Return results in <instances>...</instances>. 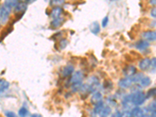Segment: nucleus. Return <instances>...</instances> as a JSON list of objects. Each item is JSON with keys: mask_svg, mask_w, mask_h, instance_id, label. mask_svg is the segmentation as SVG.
<instances>
[{"mask_svg": "<svg viewBox=\"0 0 156 117\" xmlns=\"http://www.w3.org/2000/svg\"><path fill=\"white\" fill-rule=\"evenodd\" d=\"M132 80L131 78L130 77H126V78H123V79H121L120 81H119V86L121 88H129L130 87L131 85H132Z\"/></svg>", "mask_w": 156, "mask_h": 117, "instance_id": "nucleus-5", "label": "nucleus"}, {"mask_svg": "<svg viewBox=\"0 0 156 117\" xmlns=\"http://www.w3.org/2000/svg\"><path fill=\"white\" fill-rule=\"evenodd\" d=\"M145 76L143 73H136V74H134L132 77H131V80L132 81H134V82H140L141 80Z\"/></svg>", "mask_w": 156, "mask_h": 117, "instance_id": "nucleus-23", "label": "nucleus"}, {"mask_svg": "<svg viewBox=\"0 0 156 117\" xmlns=\"http://www.w3.org/2000/svg\"><path fill=\"white\" fill-rule=\"evenodd\" d=\"M151 66V60L148 58H143L139 63V67L141 70H145L148 69V67Z\"/></svg>", "mask_w": 156, "mask_h": 117, "instance_id": "nucleus-11", "label": "nucleus"}, {"mask_svg": "<svg viewBox=\"0 0 156 117\" xmlns=\"http://www.w3.org/2000/svg\"><path fill=\"white\" fill-rule=\"evenodd\" d=\"M111 112L112 109L109 106H106V107H104L103 109L102 110L99 115H100V117H108L109 115L111 114Z\"/></svg>", "mask_w": 156, "mask_h": 117, "instance_id": "nucleus-17", "label": "nucleus"}, {"mask_svg": "<svg viewBox=\"0 0 156 117\" xmlns=\"http://www.w3.org/2000/svg\"><path fill=\"white\" fill-rule=\"evenodd\" d=\"M143 38L148 41H155L156 40V32L152 31H145L143 33Z\"/></svg>", "mask_w": 156, "mask_h": 117, "instance_id": "nucleus-8", "label": "nucleus"}, {"mask_svg": "<svg viewBox=\"0 0 156 117\" xmlns=\"http://www.w3.org/2000/svg\"><path fill=\"white\" fill-rule=\"evenodd\" d=\"M34 1H36V0H27V1H26V3H27V4H31V3H33Z\"/></svg>", "mask_w": 156, "mask_h": 117, "instance_id": "nucleus-35", "label": "nucleus"}, {"mask_svg": "<svg viewBox=\"0 0 156 117\" xmlns=\"http://www.w3.org/2000/svg\"><path fill=\"white\" fill-rule=\"evenodd\" d=\"M151 66L153 68H156V58H153L151 60Z\"/></svg>", "mask_w": 156, "mask_h": 117, "instance_id": "nucleus-33", "label": "nucleus"}, {"mask_svg": "<svg viewBox=\"0 0 156 117\" xmlns=\"http://www.w3.org/2000/svg\"><path fill=\"white\" fill-rule=\"evenodd\" d=\"M90 31L94 34H98L100 32V25H99V24L97 21L92 23L90 25Z\"/></svg>", "mask_w": 156, "mask_h": 117, "instance_id": "nucleus-13", "label": "nucleus"}, {"mask_svg": "<svg viewBox=\"0 0 156 117\" xmlns=\"http://www.w3.org/2000/svg\"><path fill=\"white\" fill-rule=\"evenodd\" d=\"M151 117H156V111L153 112H152V115H151Z\"/></svg>", "mask_w": 156, "mask_h": 117, "instance_id": "nucleus-39", "label": "nucleus"}, {"mask_svg": "<svg viewBox=\"0 0 156 117\" xmlns=\"http://www.w3.org/2000/svg\"><path fill=\"white\" fill-rule=\"evenodd\" d=\"M19 0H5L4 5L9 8H16L19 4Z\"/></svg>", "mask_w": 156, "mask_h": 117, "instance_id": "nucleus-15", "label": "nucleus"}, {"mask_svg": "<svg viewBox=\"0 0 156 117\" xmlns=\"http://www.w3.org/2000/svg\"><path fill=\"white\" fill-rule=\"evenodd\" d=\"M103 87L106 89H111L112 87V82L109 80H106V81H104Z\"/></svg>", "mask_w": 156, "mask_h": 117, "instance_id": "nucleus-25", "label": "nucleus"}, {"mask_svg": "<svg viewBox=\"0 0 156 117\" xmlns=\"http://www.w3.org/2000/svg\"><path fill=\"white\" fill-rule=\"evenodd\" d=\"M131 113H132V116L134 117H141L144 114V112L139 107H135L132 109Z\"/></svg>", "mask_w": 156, "mask_h": 117, "instance_id": "nucleus-16", "label": "nucleus"}, {"mask_svg": "<svg viewBox=\"0 0 156 117\" xmlns=\"http://www.w3.org/2000/svg\"><path fill=\"white\" fill-rule=\"evenodd\" d=\"M31 117H42V116H41V115L40 114H33V115H31Z\"/></svg>", "mask_w": 156, "mask_h": 117, "instance_id": "nucleus-36", "label": "nucleus"}, {"mask_svg": "<svg viewBox=\"0 0 156 117\" xmlns=\"http://www.w3.org/2000/svg\"><path fill=\"white\" fill-rule=\"evenodd\" d=\"M122 117H133L131 112L125 111L122 113Z\"/></svg>", "mask_w": 156, "mask_h": 117, "instance_id": "nucleus-31", "label": "nucleus"}, {"mask_svg": "<svg viewBox=\"0 0 156 117\" xmlns=\"http://www.w3.org/2000/svg\"><path fill=\"white\" fill-rule=\"evenodd\" d=\"M151 16L154 18H156V8H153L151 10Z\"/></svg>", "mask_w": 156, "mask_h": 117, "instance_id": "nucleus-34", "label": "nucleus"}, {"mask_svg": "<svg viewBox=\"0 0 156 117\" xmlns=\"http://www.w3.org/2000/svg\"><path fill=\"white\" fill-rule=\"evenodd\" d=\"M84 79V73L81 71H76L72 74V77L70 79V84H74V83H79L82 82Z\"/></svg>", "mask_w": 156, "mask_h": 117, "instance_id": "nucleus-3", "label": "nucleus"}, {"mask_svg": "<svg viewBox=\"0 0 156 117\" xmlns=\"http://www.w3.org/2000/svg\"><path fill=\"white\" fill-rule=\"evenodd\" d=\"M5 116H6V117H18L15 112H13L12 111H6V112H5Z\"/></svg>", "mask_w": 156, "mask_h": 117, "instance_id": "nucleus-29", "label": "nucleus"}, {"mask_svg": "<svg viewBox=\"0 0 156 117\" xmlns=\"http://www.w3.org/2000/svg\"><path fill=\"white\" fill-rule=\"evenodd\" d=\"M64 23V19L63 18H56V19H54L51 23V27L53 28H58L59 27H61L63 25V24Z\"/></svg>", "mask_w": 156, "mask_h": 117, "instance_id": "nucleus-14", "label": "nucleus"}, {"mask_svg": "<svg viewBox=\"0 0 156 117\" xmlns=\"http://www.w3.org/2000/svg\"><path fill=\"white\" fill-rule=\"evenodd\" d=\"M9 87V83L8 81L1 79V81H0V91H1V92L5 91L6 90L8 89Z\"/></svg>", "mask_w": 156, "mask_h": 117, "instance_id": "nucleus-18", "label": "nucleus"}, {"mask_svg": "<svg viewBox=\"0 0 156 117\" xmlns=\"http://www.w3.org/2000/svg\"><path fill=\"white\" fill-rule=\"evenodd\" d=\"M82 82H79V83H74V84H70V87L73 92H77L81 90V87H82Z\"/></svg>", "mask_w": 156, "mask_h": 117, "instance_id": "nucleus-21", "label": "nucleus"}, {"mask_svg": "<svg viewBox=\"0 0 156 117\" xmlns=\"http://www.w3.org/2000/svg\"><path fill=\"white\" fill-rule=\"evenodd\" d=\"M95 109H94V110H93L94 113H95V115L99 114V113H100L101 112H102V110L104 108L103 102L102 101V102H98V103H97L96 105H95Z\"/></svg>", "mask_w": 156, "mask_h": 117, "instance_id": "nucleus-19", "label": "nucleus"}, {"mask_svg": "<svg viewBox=\"0 0 156 117\" xmlns=\"http://www.w3.org/2000/svg\"><path fill=\"white\" fill-rule=\"evenodd\" d=\"M73 71H74V67L73 65H67L66 67L63 69V71H62V74H63V77H70V75H72L73 73Z\"/></svg>", "mask_w": 156, "mask_h": 117, "instance_id": "nucleus-6", "label": "nucleus"}, {"mask_svg": "<svg viewBox=\"0 0 156 117\" xmlns=\"http://www.w3.org/2000/svg\"><path fill=\"white\" fill-rule=\"evenodd\" d=\"M146 98H147V95L141 91L134 92L131 95V101H132L133 105H134V106H139L143 105L145 103Z\"/></svg>", "mask_w": 156, "mask_h": 117, "instance_id": "nucleus-1", "label": "nucleus"}, {"mask_svg": "<svg viewBox=\"0 0 156 117\" xmlns=\"http://www.w3.org/2000/svg\"><path fill=\"white\" fill-rule=\"evenodd\" d=\"M45 2H48H48H52V0H45Z\"/></svg>", "mask_w": 156, "mask_h": 117, "instance_id": "nucleus-41", "label": "nucleus"}, {"mask_svg": "<svg viewBox=\"0 0 156 117\" xmlns=\"http://www.w3.org/2000/svg\"><path fill=\"white\" fill-rule=\"evenodd\" d=\"M133 117H134V116H133Z\"/></svg>", "mask_w": 156, "mask_h": 117, "instance_id": "nucleus-42", "label": "nucleus"}, {"mask_svg": "<svg viewBox=\"0 0 156 117\" xmlns=\"http://www.w3.org/2000/svg\"><path fill=\"white\" fill-rule=\"evenodd\" d=\"M136 69L134 66H127L123 69V73L126 77H132L136 74Z\"/></svg>", "mask_w": 156, "mask_h": 117, "instance_id": "nucleus-4", "label": "nucleus"}, {"mask_svg": "<svg viewBox=\"0 0 156 117\" xmlns=\"http://www.w3.org/2000/svg\"><path fill=\"white\" fill-rule=\"evenodd\" d=\"M146 109H147V111L151 112H155L156 111V101L151 102L148 105V107L146 108Z\"/></svg>", "mask_w": 156, "mask_h": 117, "instance_id": "nucleus-24", "label": "nucleus"}, {"mask_svg": "<svg viewBox=\"0 0 156 117\" xmlns=\"http://www.w3.org/2000/svg\"><path fill=\"white\" fill-rule=\"evenodd\" d=\"M141 117H151V116H150V115H148V114H145V113H144V114H143V116Z\"/></svg>", "mask_w": 156, "mask_h": 117, "instance_id": "nucleus-38", "label": "nucleus"}, {"mask_svg": "<svg viewBox=\"0 0 156 117\" xmlns=\"http://www.w3.org/2000/svg\"><path fill=\"white\" fill-rule=\"evenodd\" d=\"M102 95L100 92H95L93 94V95L91 98V102L93 105H96L98 102H102Z\"/></svg>", "mask_w": 156, "mask_h": 117, "instance_id": "nucleus-10", "label": "nucleus"}, {"mask_svg": "<svg viewBox=\"0 0 156 117\" xmlns=\"http://www.w3.org/2000/svg\"><path fill=\"white\" fill-rule=\"evenodd\" d=\"M11 8H9L6 6H2L0 9V20H1V24H5L9 18L10 11H11Z\"/></svg>", "mask_w": 156, "mask_h": 117, "instance_id": "nucleus-2", "label": "nucleus"}, {"mask_svg": "<svg viewBox=\"0 0 156 117\" xmlns=\"http://www.w3.org/2000/svg\"><path fill=\"white\" fill-rule=\"evenodd\" d=\"M18 115L20 117H28L29 115V111L26 109L25 107H21L18 112Z\"/></svg>", "mask_w": 156, "mask_h": 117, "instance_id": "nucleus-22", "label": "nucleus"}, {"mask_svg": "<svg viewBox=\"0 0 156 117\" xmlns=\"http://www.w3.org/2000/svg\"><path fill=\"white\" fill-rule=\"evenodd\" d=\"M65 0H52V2H51V5H52V6H59L63 5V3H64Z\"/></svg>", "mask_w": 156, "mask_h": 117, "instance_id": "nucleus-26", "label": "nucleus"}, {"mask_svg": "<svg viewBox=\"0 0 156 117\" xmlns=\"http://www.w3.org/2000/svg\"><path fill=\"white\" fill-rule=\"evenodd\" d=\"M140 85H141L142 87H147L148 85H150L151 84V79L148 77H144L139 82Z\"/></svg>", "mask_w": 156, "mask_h": 117, "instance_id": "nucleus-20", "label": "nucleus"}, {"mask_svg": "<svg viewBox=\"0 0 156 117\" xmlns=\"http://www.w3.org/2000/svg\"><path fill=\"white\" fill-rule=\"evenodd\" d=\"M150 4H151V5H156V0H150Z\"/></svg>", "mask_w": 156, "mask_h": 117, "instance_id": "nucleus-37", "label": "nucleus"}, {"mask_svg": "<svg viewBox=\"0 0 156 117\" xmlns=\"http://www.w3.org/2000/svg\"><path fill=\"white\" fill-rule=\"evenodd\" d=\"M27 9V3H20L18 6L15 8V13L24 14V13Z\"/></svg>", "mask_w": 156, "mask_h": 117, "instance_id": "nucleus-12", "label": "nucleus"}, {"mask_svg": "<svg viewBox=\"0 0 156 117\" xmlns=\"http://www.w3.org/2000/svg\"><path fill=\"white\" fill-rule=\"evenodd\" d=\"M111 117H122V113H120L119 111H116L112 115Z\"/></svg>", "mask_w": 156, "mask_h": 117, "instance_id": "nucleus-32", "label": "nucleus"}, {"mask_svg": "<svg viewBox=\"0 0 156 117\" xmlns=\"http://www.w3.org/2000/svg\"><path fill=\"white\" fill-rule=\"evenodd\" d=\"M155 96H156V88L149 90V91L147 94V98L150 97H155Z\"/></svg>", "mask_w": 156, "mask_h": 117, "instance_id": "nucleus-27", "label": "nucleus"}, {"mask_svg": "<svg viewBox=\"0 0 156 117\" xmlns=\"http://www.w3.org/2000/svg\"><path fill=\"white\" fill-rule=\"evenodd\" d=\"M63 13V9L61 7H59V6H57V7H55V8L53 9L52 12H51L50 16L52 18L53 20L56 19V18H59L60 16Z\"/></svg>", "mask_w": 156, "mask_h": 117, "instance_id": "nucleus-9", "label": "nucleus"}, {"mask_svg": "<svg viewBox=\"0 0 156 117\" xmlns=\"http://www.w3.org/2000/svg\"><path fill=\"white\" fill-rule=\"evenodd\" d=\"M108 24H109V17H104L102 21V28H106V26L108 25Z\"/></svg>", "mask_w": 156, "mask_h": 117, "instance_id": "nucleus-30", "label": "nucleus"}, {"mask_svg": "<svg viewBox=\"0 0 156 117\" xmlns=\"http://www.w3.org/2000/svg\"><path fill=\"white\" fill-rule=\"evenodd\" d=\"M135 47L139 51H144L149 47V42L147 40H141L139 42H136Z\"/></svg>", "mask_w": 156, "mask_h": 117, "instance_id": "nucleus-7", "label": "nucleus"}, {"mask_svg": "<svg viewBox=\"0 0 156 117\" xmlns=\"http://www.w3.org/2000/svg\"><path fill=\"white\" fill-rule=\"evenodd\" d=\"M19 1H20L21 3H25L27 0H19Z\"/></svg>", "mask_w": 156, "mask_h": 117, "instance_id": "nucleus-40", "label": "nucleus"}, {"mask_svg": "<svg viewBox=\"0 0 156 117\" xmlns=\"http://www.w3.org/2000/svg\"><path fill=\"white\" fill-rule=\"evenodd\" d=\"M67 44H68V42H67L66 39H62L61 41L59 42V46H60V48H64L67 47Z\"/></svg>", "mask_w": 156, "mask_h": 117, "instance_id": "nucleus-28", "label": "nucleus"}]
</instances>
